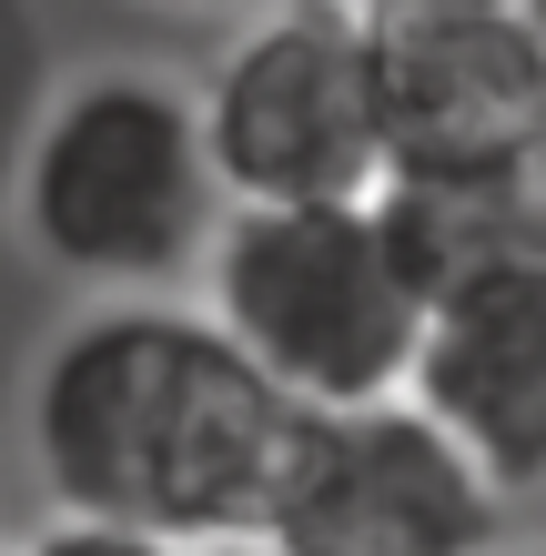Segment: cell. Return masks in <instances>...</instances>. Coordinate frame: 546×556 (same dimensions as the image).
I'll return each instance as SVG.
<instances>
[{"label":"cell","mask_w":546,"mask_h":556,"mask_svg":"<svg viewBox=\"0 0 546 556\" xmlns=\"http://www.w3.org/2000/svg\"><path fill=\"white\" fill-rule=\"evenodd\" d=\"M142 11H182V21H223V11H264V0H142Z\"/></svg>","instance_id":"12"},{"label":"cell","mask_w":546,"mask_h":556,"mask_svg":"<svg viewBox=\"0 0 546 556\" xmlns=\"http://www.w3.org/2000/svg\"><path fill=\"white\" fill-rule=\"evenodd\" d=\"M173 556H274L264 536H213V546H173Z\"/></svg>","instance_id":"13"},{"label":"cell","mask_w":546,"mask_h":556,"mask_svg":"<svg viewBox=\"0 0 546 556\" xmlns=\"http://www.w3.org/2000/svg\"><path fill=\"white\" fill-rule=\"evenodd\" d=\"M405 395L486 466L506 496L546 485V253L496 283H466L426 314Z\"/></svg>","instance_id":"7"},{"label":"cell","mask_w":546,"mask_h":556,"mask_svg":"<svg viewBox=\"0 0 546 556\" xmlns=\"http://www.w3.org/2000/svg\"><path fill=\"white\" fill-rule=\"evenodd\" d=\"M21 556H173V546H152V536H132V527H102V516H61V506H51V527L30 536Z\"/></svg>","instance_id":"10"},{"label":"cell","mask_w":546,"mask_h":556,"mask_svg":"<svg viewBox=\"0 0 546 556\" xmlns=\"http://www.w3.org/2000/svg\"><path fill=\"white\" fill-rule=\"evenodd\" d=\"M517 11H526V21H536V41H546V0H517Z\"/></svg>","instance_id":"15"},{"label":"cell","mask_w":546,"mask_h":556,"mask_svg":"<svg viewBox=\"0 0 546 556\" xmlns=\"http://www.w3.org/2000/svg\"><path fill=\"white\" fill-rule=\"evenodd\" d=\"M30 112H41V51H30L21 0H0V203H11V162H21Z\"/></svg>","instance_id":"9"},{"label":"cell","mask_w":546,"mask_h":556,"mask_svg":"<svg viewBox=\"0 0 546 556\" xmlns=\"http://www.w3.org/2000/svg\"><path fill=\"white\" fill-rule=\"evenodd\" d=\"M526 173H536V192H546V122H536V152H526Z\"/></svg>","instance_id":"14"},{"label":"cell","mask_w":546,"mask_h":556,"mask_svg":"<svg viewBox=\"0 0 546 556\" xmlns=\"http://www.w3.org/2000/svg\"><path fill=\"white\" fill-rule=\"evenodd\" d=\"M384 81V152L395 173H466V162H526L546 122V41L517 0L395 21L374 30Z\"/></svg>","instance_id":"6"},{"label":"cell","mask_w":546,"mask_h":556,"mask_svg":"<svg viewBox=\"0 0 546 556\" xmlns=\"http://www.w3.org/2000/svg\"><path fill=\"white\" fill-rule=\"evenodd\" d=\"M223 203H365L384 152L374 30L334 0H264L192 81Z\"/></svg>","instance_id":"4"},{"label":"cell","mask_w":546,"mask_h":556,"mask_svg":"<svg viewBox=\"0 0 546 556\" xmlns=\"http://www.w3.org/2000/svg\"><path fill=\"white\" fill-rule=\"evenodd\" d=\"M374 223L395 243L405 283L426 293V314L466 283H496L546 253V192L526 162H466V173H384Z\"/></svg>","instance_id":"8"},{"label":"cell","mask_w":546,"mask_h":556,"mask_svg":"<svg viewBox=\"0 0 546 556\" xmlns=\"http://www.w3.org/2000/svg\"><path fill=\"white\" fill-rule=\"evenodd\" d=\"M11 213H21V243L91 293L192 283L223 223L192 81L142 72V61H102V72L41 91L21 162H11Z\"/></svg>","instance_id":"2"},{"label":"cell","mask_w":546,"mask_h":556,"mask_svg":"<svg viewBox=\"0 0 546 556\" xmlns=\"http://www.w3.org/2000/svg\"><path fill=\"white\" fill-rule=\"evenodd\" d=\"M334 11H355L365 30H395V21H435V11H475V0H334Z\"/></svg>","instance_id":"11"},{"label":"cell","mask_w":546,"mask_h":556,"mask_svg":"<svg viewBox=\"0 0 546 556\" xmlns=\"http://www.w3.org/2000/svg\"><path fill=\"white\" fill-rule=\"evenodd\" d=\"M30 466L61 516H102L152 546L264 536L294 455V405L173 293H102L30 365Z\"/></svg>","instance_id":"1"},{"label":"cell","mask_w":546,"mask_h":556,"mask_svg":"<svg viewBox=\"0 0 546 556\" xmlns=\"http://www.w3.org/2000/svg\"><path fill=\"white\" fill-rule=\"evenodd\" d=\"M192 283L223 344L294 415L405 395L415 344H426V293L384 243L374 192L365 203H223Z\"/></svg>","instance_id":"3"},{"label":"cell","mask_w":546,"mask_h":556,"mask_svg":"<svg viewBox=\"0 0 546 556\" xmlns=\"http://www.w3.org/2000/svg\"><path fill=\"white\" fill-rule=\"evenodd\" d=\"M517 556H546V546H517Z\"/></svg>","instance_id":"16"},{"label":"cell","mask_w":546,"mask_h":556,"mask_svg":"<svg viewBox=\"0 0 546 556\" xmlns=\"http://www.w3.org/2000/svg\"><path fill=\"white\" fill-rule=\"evenodd\" d=\"M506 485L415 395L304 415L264 506L274 556H496Z\"/></svg>","instance_id":"5"}]
</instances>
